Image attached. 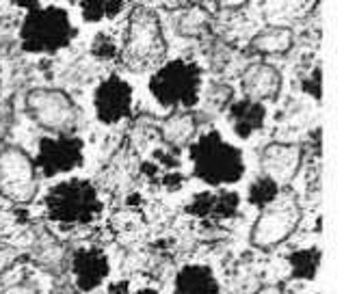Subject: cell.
Instances as JSON below:
<instances>
[{
  "label": "cell",
  "mask_w": 357,
  "mask_h": 294,
  "mask_svg": "<svg viewBox=\"0 0 357 294\" xmlns=\"http://www.w3.org/2000/svg\"><path fill=\"white\" fill-rule=\"evenodd\" d=\"M121 63L135 74L158 68L167 56V39L162 33L160 17L154 9L135 5L126 26Z\"/></svg>",
  "instance_id": "obj_1"
},
{
  "label": "cell",
  "mask_w": 357,
  "mask_h": 294,
  "mask_svg": "<svg viewBox=\"0 0 357 294\" xmlns=\"http://www.w3.org/2000/svg\"><path fill=\"white\" fill-rule=\"evenodd\" d=\"M193 176L210 186L236 184L245 176V160L238 147L223 141L217 130L204 132L191 143Z\"/></svg>",
  "instance_id": "obj_2"
},
{
  "label": "cell",
  "mask_w": 357,
  "mask_h": 294,
  "mask_svg": "<svg viewBox=\"0 0 357 294\" xmlns=\"http://www.w3.org/2000/svg\"><path fill=\"white\" fill-rule=\"evenodd\" d=\"M202 91V70L193 61H169L150 78V93L167 111H191Z\"/></svg>",
  "instance_id": "obj_3"
},
{
  "label": "cell",
  "mask_w": 357,
  "mask_h": 294,
  "mask_svg": "<svg viewBox=\"0 0 357 294\" xmlns=\"http://www.w3.org/2000/svg\"><path fill=\"white\" fill-rule=\"evenodd\" d=\"M46 215L61 225H89L102 215V199L89 180H66L54 184L46 199Z\"/></svg>",
  "instance_id": "obj_4"
},
{
  "label": "cell",
  "mask_w": 357,
  "mask_h": 294,
  "mask_svg": "<svg viewBox=\"0 0 357 294\" xmlns=\"http://www.w3.org/2000/svg\"><path fill=\"white\" fill-rule=\"evenodd\" d=\"M76 29L66 9L37 7L26 13L20 26V44L31 54H54L72 44Z\"/></svg>",
  "instance_id": "obj_5"
},
{
  "label": "cell",
  "mask_w": 357,
  "mask_h": 294,
  "mask_svg": "<svg viewBox=\"0 0 357 294\" xmlns=\"http://www.w3.org/2000/svg\"><path fill=\"white\" fill-rule=\"evenodd\" d=\"M24 109L37 125L56 137H74L80 121V111L74 100L59 89H31Z\"/></svg>",
  "instance_id": "obj_6"
},
{
  "label": "cell",
  "mask_w": 357,
  "mask_h": 294,
  "mask_svg": "<svg viewBox=\"0 0 357 294\" xmlns=\"http://www.w3.org/2000/svg\"><path fill=\"white\" fill-rule=\"evenodd\" d=\"M301 223V208L292 195L280 193V197L260 210V217L251 229V245L256 249H273L292 236Z\"/></svg>",
  "instance_id": "obj_7"
},
{
  "label": "cell",
  "mask_w": 357,
  "mask_h": 294,
  "mask_svg": "<svg viewBox=\"0 0 357 294\" xmlns=\"http://www.w3.org/2000/svg\"><path fill=\"white\" fill-rule=\"evenodd\" d=\"M0 195L15 203H29L37 195V169L20 147L0 150Z\"/></svg>",
  "instance_id": "obj_8"
},
{
  "label": "cell",
  "mask_w": 357,
  "mask_h": 294,
  "mask_svg": "<svg viewBox=\"0 0 357 294\" xmlns=\"http://www.w3.org/2000/svg\"><path fill=\"white\" fill-rule=\"evenodd\" d=\"M82 160H85V143L78 137H41L33 162L44 178H54L78 169Z\"/></svg>",
  "instance_id": "obj_9"
},
{
  "label": "cell",
  "mask_w": 357,
  "mask_h": 294,
  "mask_svg": "<svg viewBox=\"0 0 357 294\" xmlns=\"http://www.w3.org/2000/svg\"><path fill=\"white\" fill-rule=\"evenodd\" d=\"M93 107L102 123L115 125L132 115V87L121 76L111 74L98 85L93 93Z\"/></svg>",
  "instance_id": "obj_10"
},
{
  "label": "cell",
  "mask_w": 357,
  "mask_h": 294,
  "mask_svg": "<svg viewBox=\"0 0 357 294\" xmlns=\"http://www.w3.org/2000/svg\"><path fill=\"white\" fill-rule=\"evenodd\" d=\"M74 284L80 292H93L107 281L111 264L109 258L98 247H80L72 254Z\"/></svg>",
  "instance_id": "obj_11"
},
{
  "label": "cell",
  "mask_w": 357,
  "mask_h": 294,
  "mask_svg": "<svg viewBox=\"0 0 357 294\" xmlns=\"http://www.w3.org/2000/svg\"><path fill=\"white\" fill-rule=\"evenodd\" d=\"M260 167L262 176H268L280 186L290 184L301 167V150L290 143H271L260 156Z\"/></svg>",
  "instance_id": "obj_12"
},
{
  "label": "cell",
  "mask_w": 357,
  "mask_h": 294,
  "mask_svg": "<svg viewBox=\"0 0 357 294\" xmlns=\"http://www.w3.org/2000/svg\"><path fill=\"white\" fill-rule=\"evenodd\" d=\"M241 208V195L234 191H204L197 193L191 203L186 206V215L197 219H213V221H227L236 217Z\"/></svg>",
  "instance_id": "obj_13"
},
{
  "label": "cell",
  "mask_w": 357,
  "mask_h": 294,
  "mask_svg": "<svg viewBox=\"0 0 357 294\" xmlns=\"http://www.w3.org/2000/svg\"><path fill=\"white\" fill-rule=\"evenodd\" d=\"M243 91L249 100H275L282 91V74L268 63H251L243 74Z\"/></svg>",
  "instance_id": "obj_14"
},
{
  "label": "cell",
  "mask_w": 357,
  "mask_h": 294,
  "mask_svg": "<svg viewBox=\"0 0 357 294\" xmlns=\"http://www.w3.org/2000/svg\"><path fill=\"white\" fill-rule=\"evenodd\" d=\"M227 119H229V125H232L236 137L249 139L254 132H260L264 128L266 109H264L262 102H254L249 98H243V100H236V102L229 104Z\"/></svg>",
  "instance_id": "obj_15"
},
{
  "label": "cell",
  "mask_w": 357,
  "mask_h": 294,
  "mask_svg": "<svg viewBox=\"0 0 357 294\" xmlns=\"http://www.w3.org/2000/svg\"><path fill=\"white\" fill-rule=\"evenodd\" d=\"M197 117L191 111H178L165 117L160 123V139L172 147V150H180V147L188 145L197 134Z\"/></svg>",
  "instance_id": "obj_16"
},
{
  "label": "cell",
  "mask_w": 357,
  "mask_h": 294,
  "mask_svg": "<svg viewBox=\"0 0 357 294\" xmlns=\"http://www.w3.org/2000/svg\"><path fill=\"white\" fill-rule=\"evenodd\" d=\"M176 294H219V281L210 266L186 264L176 275Z\"/></svg>",
  "instance_id": "obj_17"
},
{
  "label": "cell",
  "mask_w": 357,
  "mask_h": 294,
  "mask_svg": "<svg viewBox=\"0 0 357 294\" xmlns=\"http://www.w3.org/2000/svg\"><path fill=\"white\" fill-rule=\"evenodd\" d=\"M295 35L288 26H268L251 39V50L258 54H284L292 48Z\"/></svg>",
  "instance_id": "obj_18"
},
{
  "label": "cell",
  "mask_w": 357,
  "mask_h": 294,
  "mask_svg": "<svg viewBox=\"0 0 357 294\" xmlns=\"http://www.w3.org/2000/svg\"><path fill=\"white\" fill-rule=\"evenodd\" d=\"M210 26H213L210 11L197 3H186V7L176 17V31L184 37H202L210 31Z\"/></svg>",
  "instance_id": "obj_19"
},
{
  "label": "cell",
  "mask_w": 357,
  "mask_h": 294,
  "mask_svg": "<svg viewBox=\"0 0 357 294\" xmlns=\"http://www.w3.org/2000/svg\"><path fill=\"white\" fill-rule=\"evenodd\" d=\"M288 264H290V275H292V279L312 281V279H317V272H319L321 251L317 247L292 251V254L288 256Z\"/></svg>",
  "instance_id": "obj_20"
},
{
  "label": "cell",
  "mask_w": 357,
  "mask_h": 294,
  "mask_svg": "<svg viewBox=\"0 0 357 294\" xmlns=\"http://www.w3.org/2000/svg\"><path fill=\"white\" fill-rule=\"evenodd\" d=\"M282 193V188L278 182H273L268 176H258L254 182H251L249 191H247V201L251 206H256L260 210H264L266 206H271Z\"/></svg>",
  "instance_id": "obj_21"
},
{
  "label": "cell",
  "mask_w": 357,
  "mask_h": 294,
  "mask_svg": "<svg viewBox=\"0 0 357 294\" xmlns=\"http://www.w3.org/2000/svg\"><path fill=\"white\" fill-rule=\"evenodd\" d=\"M123 3H80V9H82V17H85V22H100L104 17H115L123 11Z\"/></svg>",
  "instance_id": "obj_22"
},
{
  "label": "cell",
  "mask_w": 357,
  "mask_h": 294,
  "mask_svg": "<svg viewBox=\"0 0 357 294\" xmlns=\"http://www.w3.org/2000/svg\"><path fill=\"white\" fill-rule=\"evenodd\" d=\"M91 54L100 61H111L119 56V48L115 46V41L107 33H98L91 41Z\"/></svg>",
  "instance_id": "obj_23"
},
{
  "label": "cell",
  "mask_w": 357,
  "mask_h": 294,
  "mask_svg": "<svg viewBox=\"0 0 357 294\" xmlns=\"http://www.w3.org/2000/svg\"><path fill=\"white\" fill-rule=\"evenodd\" d=\"M232 98H234V89L229 85H223V82H217V85L208 89V102L219 111L227 109V104H232Z\"/></svg>",
  "instance_id": "obj_24"
},
{
  "label": "cell",
  "mask_w": 357,
  "mask_h": 294,
  "mask_svg": "<svg viewBox=\"0 0 357 294\" xmlns=\"http://www.w3.org/2000/svg\"><path fill=\"white\" fill-rule=\"evenodd\" d=\"M301 91L307 93L314 100H321L323 95V70L321 68H314L307 76L301 78Z\"/></svg>",
  "instance_id": "obj_25"
},
{
  "label": "cell",
  "mask_w": 357,
  "mask_h": 294,
  "mask_svg": "<svg viewBox=\"0 0 357 294\" xmlns=\"http://www.w3.org/2000/svg\"><path fill=\"white\" fill-rule=\"evenodd\" d=\"M11 123H13V104L11 100H3L0 102V141L11 130Z\"/></svg>",
  "instance_id": "obj_26"
},
{
  "label": "cell",
  "mask_w": 357,
  "mask_h": 294,
  "mask_svg": "<svg viewBox=\"0 0 357 294\" xmlns=\"http://www.w3.org/2000/svg\"><path fill=\"white\" fill-rule=\"evenodd\" d=\"M154 158L158 160L160 167H167L169 171H174V169H178V167H180V158H178L176 150H169V152H167V150H156Z\"/></svg>",
  "instance_id": "obj_27"
},
{
  "label": "cell",
  "mask_w": 357,
  "mask_h": 294,
  "mask_svg": "<svg viewBox=\"0 0 357 294\" xmlns=\"http://www.w3.org/2000/svg\"><path fill=\"white\" fill-rule=\"evenodd\" d=\"M15 260H17V251L5 242H0V275L7 272L15 264Z\"/></svg>",
  "instance_id": "obj_28"
},
{
  "label": "cell",
  "mask_w": 357,
  "mask_h": 294,
  "mask_svg": "<svg viewBox=\"0 0 357 294\" xmlns=\"http://www.w3.org/2000/svg\"><path fill=\"white\" fill-rule=\"evenodd\" d=\"M160 186L165 188V191H169V193H176L180 191V188L184 186V176L180 171H169V173H165L160 178Z\"/></svg>",
  "instance_id": "obj_29"
},
{
  "label": "cell",
  "mask_w": 357,
  "mask_h": 294,
  "mask_svg": "<svg viewBox=\"0 0 357 294\" xmlns=\"http://www.w3.org/2000/svg\"><path fill=\"white\" fill-rule=\"evenodd\" d=\"M0 294H37L35 288L31 284H15L11 288H7L5 292H0Z\"/></svg>",
  "instance_id": "obj_30"
},
{
  "label": "cell",
  "mask_w": 357,
  "mask_h": 294,
  "mask_svg": "<svg viewBox=\"0 0 357 294\" xmlns=\"http://www.w3.org/2000/svg\"><path fill=\"white\" fill-rule=\"evenodd\" d=\"M141 173H145L148 178H156L158 176V167L152 164V162H145V164H141Z\"/></svg>",
  "instance_id": "obj_31"
},
{
  "label": "cell",
  "mask_w": 357,
  "mask_h": 294,
  "mask_svg": "<svg viewBox=\"0 0 357 294\" xmlns=\"http://www.w3.org/2000/svg\"><path fill=\"white\" fill-rule=\"evenodd\" d=\"M107 294H128V281H119V284L111 286Z\"/></svg>",
  "instance_id": "obj_32"
},
{
  "label": "cell",
  "mask_w": 357,
  "mask_h": 294,
  "mask_svg": "<svg viewBox=\"0 0 357 294\" xmlns=\"http://www.w3.org/2000/svg\"><path fill=\"white\" fill-rule=\"evenodd\" d=\"M15 7H22V9H29V11H33V9H37V7H39V3H24V0H17Z\"/></svg>",
  "instance_id": "obj_33"
},
{
  "label": "cell",
  "mask_w": 357,
  "mask_h": 294,
  "mask_svg": "<svg viewBox=\"0 0 357 294\" xmlns=\"http://www.w3.org/2000/svg\"><path fill=\"white\" fill-rule=\"evenodd\" d=\"M137 294H158V292H156L154 288H143V290H139Z\"/></svg>",
  "instance_id": "obj_34"
},
{
  "label": "cell",
  "mask_w": 357,
  "mask_h": 294,
  "mask_svg": "<svg viewBox=\"0 0 357 294\" xmlns=\"http://www.w3.org/2000/svg\"><path fill=\"white\" fill-rule=\"evenodd\" d=\"M0 78H3V70H0Z\"/></svg>",
  "instance_id": "obj_35"
}]
</instances>
